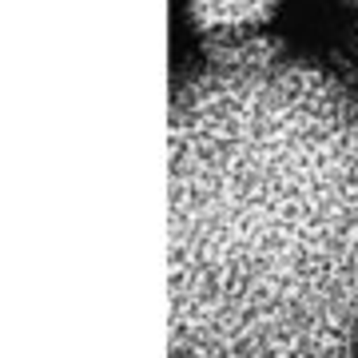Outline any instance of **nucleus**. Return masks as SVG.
<instances>
[{"label": "nucleus", "mask_w": 358, "mask_h": 358, "mask_svg": "<svg viewBox=\"0 0 358 358\" xmlns=\"http://www.w3.org/2000/svg\"><path fill=\"white\" fill-rule=\"evenodd\" d=\"M346 4H350V13H358V0H346Z\"/></svg>", "instance_id": "obj_4"}, {"label": "nucleus", "mask_w": 358, "mask_h": 358, "mask_svg": "<svg viewBox=\"0 0 358 358\" xmlns=\"http://www.w3.org/2000/svg\"><path fill=\"white\" fill-rule=\"evenodd\" d=\"M279 4L282 0H187V20L199 44L251 40L279 16Z\"/></svg>", "instance_id": "obj_2"}, {"label": "nucleus", "mask_w": 358, "mask_h": 358, "mask_svg": "<svg viewBox=\"0 0 358 358\" xmlns=\"http://www.w3.org/2000/svg\"><path fill=\"white\" fill-rule=\"evenodd\" d=\"M350 40H355V52H358V20H355V32H350Z\"/></svg>", "instance_id": "obj_3"}, {"label": "nucleus", "mask_w": 358, "mask_h": 358, "mask_svg": "<svg viewBox=\"0 0 358 358\" xmlns=\"http://www.w3.org/2000/svg\"><path fill=\"white\" fill-rule=\"evenodd\" d=\"M171 358H358V72L275 36L171 84Z\"/></svg>", "instance_id": "obj_1"}]
</instances>
